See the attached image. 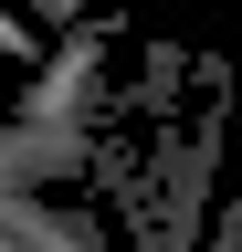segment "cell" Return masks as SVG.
Segmentation results:
<instances>
[{
    "mask_svg": "<svg viewBox=\"0 0 242 252\" xmlns=\"http://www.w3.org/2000/svg\"><path fill=\"white\" fill-rule=\"evenodd\" d=\"M32 11H42L53 32H74V21H95V11H84V0H32Z\"/></svg>",
    "mask_w": 242,
    "mask_h": 252,
    "instance_id": "cell-2",
    "label": "cell"
},
{
    "mask_svg": "<svg viewBox=\"0 0 242 252\" xmlns=\"http://www.w3.org/2000/svg\"><path fill=\"white\" fill-rule=\"evenodd\" d=\"M95 74H105V21L53 32V63L32 74V94H21L11 126H84V116H95Z\"/></svg>",
    "mask_w": 242,
    "mask_h": 252,
    "instance_id": "cell-1",
    "label": "cell"
}]
</instances>
